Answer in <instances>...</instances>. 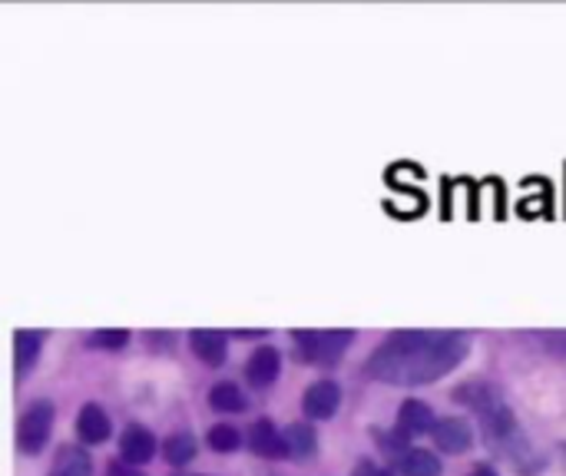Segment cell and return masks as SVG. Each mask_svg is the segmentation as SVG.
<instances>
[{"instance_id":"16","label":"cell","mask_w":566,"mask_h":476,"mask_svg":"<svg viewBox=\"0 0 566 476\" xmlns=\"http://www.w3.org/2000/svg\"><path fill=\"white\" fill-rule=\"evenodd\" d=\"M209 404L222 414H243L246 410V397L236 384H215L209 391Z\"/></svg>"},{"instance_id":"20","label":"cell","mask_w":566,"mask_h":476,"mask_svg":"<svg viewBox=\"0 0 566 476\" xmlns=\"http://www.w3.org/2000/svg\"><path fill=\"white\" fill-rule=\"evenodd\" d=\"M352 476H394L388 466H378V463H372V460H362L358 466H355V473Z\"/></svg>"},{"instance_id":"11","label":"cell","mask_w":566,"mask_h":476,"mask_svg":"<svg viewBox=\"0 0 566 476\" xmlns=\"http://www.w3.org/2000/svg\"><path fill=\"white\" fill-rule=\"evenodd\" d=\"M249 443L259 456H269V460H279L285 456V443H282V433L275 430L272 420H256L252 424V433H249Z\"/></svg>"},{"instance_id":"5","label":"cell","mask_w":566,"mask_h":476,"mask_svg":"<svg viewBox=\"0 0 566 476\" xmlns=\"http://www.w3.org/2000/svg\"><path fill=\"white\" fill-rule=\"evenodd\" d=\"M338 404H342V391H338L334 381H318V384H311V388L305 391V397H302V407H305V414H308L311 420H328V417H334Z\"/></svg>"},{"instance_id":"7","label":"cell","mask_w":566,"mask_h":476,"mask_svg":"<svg viewBox=\"0 0 566 476\" xmlns=\"http://www.w3.org/2000/svg\"><path fill=\"white\" fill-rule=\"evenodd\" d=\"M120 453H123V460H127L130 466H140V463L153 460V453H156V437H153L146 427L133 424V427H127V433H123V440H120Z\"/></svg>"},{"instance_id":"10","label":"cell","mask_w":566,"mask_h":476,"mask_svg":"<svg viewBox=\"0 0 566 476\" xmlns=\"http://www.w3.org/2000/svg\"><path fill=\"white\" fill-rule=\"evenodd\" d=\"M394 463H398L401 476H440V460L421 447H408Z\"/></svg>"},{"instance_id":"1","label":"cell","mask_w":566,"mask_h":476,"mask_svg":"<svg viewBox=\"0 0 566 476\" xmlns=\"http://www.w3.org/2000/svg\"><path fill=\"white\" fill-rule=\"evenodd\" d=\"M468 357V341L450 331H394L372 357L368 374L385 384L417 388L440 381Z\"/></svg>"},{"instance_id":"13","label":"cell","mask_w":566,"mask_h":476,"mask_svg":"<svg viewBox=\"0 0 566 476\" xmlns=\"http://www.w3.org/2000/svg\"><path fill=\"white\" fill-rule=\"evenodd\" d=\"M282 443H285V456L305 460V456H311V453H315L318 437H315L311 424H292V427L282 433Z\"/></svg>"},{"instance_id":"21","label":"cell","mask_w":566,"mask_h":476,"mask_svg":"<svg viewBox=\"0 0 566 476\" xmlns=\"http://www.w3.org/2000/svg\"><path fill=\"white\" fill-rule=\"evenodd\" d=\"M109 476H140L133 466H123V463H117V466H109Z\"/></svg>"},{"instance_id":"14","label":"cell","mask_w":566,"mask_h":476,"mask_svg":"<svg viewBox=\"0 0 566 476\" xmlns=\"http://www.w3.org/2000/svg\"><path fill=\"white\" fill-rule=\"evenodd\" d=\"M93 473V463L86 456V450L80 447H63L50 466V476H90Z\"/></svg>"},{"instance_id":"4","label":"cell","mask_w":566,"mask_h":476,"mask_svg":"<svg viewBox=\"0 0 566 476\" xmlns=\"http://www.w3.org/2000/svg\"><path fill=\"white\" fill-rule=\"evenodd\" d=\"M431 437H434L437 450H444V453H464L474 443L471 424L461 417H437L431 427Z\"/></svg>"},{"instance_id":"19","label":"cell","mask_w":566,"mask_h":476,"mask_svg":"<svg viewBox=\"0 0 566 476\" xmlns=\"http://www.w3.org/2000/svg\"><path fill=\"white\" fill-rule=\"evenodd\" d=\"M90 341L99 344V347H113V350H117V347H123L130 341V334L127 331H96Z\"/></svg>"},{"instance_id":"18","label":"cell","mask_w":566,"mask_h":476,"mask_svg":"<svg viewBox=\"0 0 566 476\" xmlns=\"http://www.w3.org/2000/svg\"><path fill=\"white\" fill-rule=\"evenodd\" d=\"M209 447L212 450H219V453H233V450H239V443H243V433L233 427V424H215L212 430H209Z\"/></svg>"},{"instance_id":"12","label":"cell","mask_w":566,"mask_h":476,"mask_svg":"<svg viewBox=\"0 0 566 476\" xmlns=\"http://www.w3.org/2000/svg\"><path fill=\"white\" fill-rule=\"evenodd\" d=\"M189 347L202 365H222L225 361V337L219 331H192Z\"/></svg>"},{"instance_id":"3","label":"cell","mask_w":566,"mask_h":476,"mask_svg":"<svg viewBox=\"0 0 566 476\" xmlns=\"http://www.w3.org/2000/svg\"><path fill=\"white\" fill-rule=\"evenodd\" d=\"M50 427H54V407L47 401H37L24 410L21 417V430H17V440H21V450L24 453H40L47 437H50Z\"/></svg>"},{"instance_id":"8","label":"cell","mask_w":566,"mask_h":476,"mask_svg":"<svg viewBox=\"0 0 566 476\" xmlns=\"http://www.w3.org/2000/svg\"><path fill=\"white\" fill-rule=\"evenodd\" d=\"M279 378V350L275 347H259L252 357H249V365H246V381L252 388H269L272 381Z\"/></svg>"},{"instance_id":"9","label":"cell","mask_w":566,"mask_h":476,"mask_svg":"<svg viewBox=\"0 0 566 476\" xmlns=\"http://www.w3.org/2000/svg\"><path fill=\"white\" fill-rule=\"evenodd\" d=\"M76 433H80L83 443H103L109 437V417H106V410L96 407V404H86L80 410V417H76Z\"/></svg>"},{"instance_id":"22","label":"cell","mask_w":566,"mask_h":476,"mask_svg":"<svg viewBox=\"0 0 566 476\" xmlns=\"http://www.w3.org/2000/svg\"><path fill=\"white\" fill-rule=\"evenodd\" d=\"M468 476H497V469H491V466H474Z\"/></svg>"},{"instance_id":"15","label":"cell","mask_w":566,"mask_h":476,"mask_svg":"<svg viewBox=\"0 0 566 476\" xmlns=\"http://www.w3.org/2000/svg\"><path fill=\"white\" fill-rule=\"evenodd\" d=\"M14 341H17V378H24L34 368V361H37V350H40L44 334L40 331H17Z\"/></svg>"},{"instance_id":"2","label":"cell","mask_w":566,"mask_h":476,"mask_svg":"<svg viewBox=\"0 0 566 476\" xmlns=\"http://www.w3.org/2000/svg\"><path fill=\"white\" fill-rule=\"evenodd\" d=\"M352 331H295V350L308 365H334L352 344Z\"/></svg>"},{"instance_id":"17","label":"cell","mask_w":566,"mask_h":476,"mask_svg":"<svg viewBox=\"0 0 566 476\" xmlns=\"http://www.w3.org/2000/svg\"><path fill=\"white\" fill-rule=\"evenodd\" d=\"M163 456L173 466H186L196 456V440L189 433H173V437L163 440Z\"/></svg>"},{"instance_id":"6","label":"cell","mask_w":566,"mask_h":476,"mask_svg":"<svg viewBox=\"0 0 566 476\" xmlns=\"http://www.w3.org/2000/svg\"><path fill=\"white\" fill-rule=\"evenodd\" d=\"M434 427V414L424 401H404L401 410H398V433L404 440L411 437H421V433H431Z\"/></svg>"}]
</instances>
